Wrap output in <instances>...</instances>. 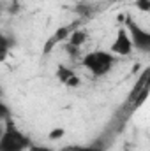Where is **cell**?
<instances>
[{
    "instance_id": "cell-1",
    "label": "cell",
    "mask_w": 150,
    "mask_h": 151,
    "mask_svg": "<svg viewBox=\"0 0 150 151\" xmlns=\"http://www.w3.org/2000/svg\"><path fill=\"white\" fill-rule=\"evenodd\" d=\"M32 139L18 128V125L7 118L4 121V134L0 137V151H27Z\"/></svg>"
},
{
    "instance_id": "cell-2",
    "label": "cell",
    "mask_w": 150,
    "mask_h": 151,
    "mask_svg": "<svg viewBox=\"0 0 150 151\" xmlns=\"http://www.w3.org/2000/svg\"><path fill=\"white\" fill-rule=\"evenodd\" d=\"M115 55L110 51H103V49H95L87 53L81 58V65L95 77H103V76L110 74L111 69L115 67Z\"/></svg>"
},
{
    "instance_id": "cell-3",
    "label": "cell",
    "mask_w": 150,
    "mask_h": 151,
    "mask_svg": "<svg viewBox=\"0 0 150 151\" xmlns=\"http://www.w3.org/2000/svg\"><path fill=\"white\" fill-rule=\"evenodd\" d=\"M129 37H131V42H133V47L138 49V51H143L147 53L150 51V32L141 28L140 25H136L133 19H127V27H125Z\"/></svg>"
},
{
    "instance_id": "cell-4",
    "label": "cell",
    "mask_w": 150,
    "mask_h": 151,
    "mask_svg": "<svg viewBox=\"0 0 150 151\" xmlns=\"http://www.w3.org/2000/svg\"><path fill=\"white\" fill-rule=\"evenodd\" d=\"M134 51L133 47V42H131V37L127 34V30L122 27L117 30V35L111 42V47H110V53L111 55H117V56H129L131 53Z\"/></svg>"
},
{
    "instance_id": "cell-5",
    "label": "cell",
    "mask_w": 150,
    "mask_h": 151,
    "mask_svg": "<svg viewBox=\"0 0 150 151\" xmlns=\"http://www.w3.org/2000/svg\"><path fill=\"white\" fill-rule=\"evenodd\" d=\"M57 79L64 84V86H67V88H78L79 84H81V79H79V76H76V72L71 69V67H67V65H64V63H60L58 67H57Z\"/></svg>"
},
{
    "instance_id": "cell-6",
    "label": "cell",
    "mask_w": 150,
    "mask_h": 151,
    "mask_svg": "<svg viewBox=\"0 0 150 151\" xmlns=\"http://www.w3.org/2000/svg\"><path fill=\"white\" fill-rule=\"evenodd\" d=\"M14 39L11 37V35H5L4 32H0V62H5L7 60V56H9V53H11V49L14 47Z\"/></svg>"
},
{
    "instance_id": "cell-7",
    "label": "cell",
    "mask_w": 150,
    "mask_h": 151,
    "mask_svg": "<svg viewBox=\"0 0 150 151\" xmlns=\"http://www.w3.org/2000/svg\"><path fill=\"white\" fill-rule=\"evenodd\" d=\"M62 151H106V146L95 141L90 144H71V146H66Z\"/></svg>"
},
{
    "instance_id": "cell-8",
    "label": "cell",
    "mask_w": 150,
    "mask_h": 151,
    "mask_svg": "<svg viewBox=\"0 0 150 151\" xmlns=\"http://www.w3.org/2000/svg\"><path fill=\"white\" fill-rule=\"evenodd\" d=\"M87 42V32L85 30H74L69 37V46L73 47H81Z\"/></svg>"
},
{
    "instance_id": "cell-9",
    "label": "cell",
    "mask_w": 150,
    "mask_h": 151,
    "mask_svg": "<svg viewBox=\"0 0 150 151\" xmlns=\"http://www.w3.org/2000/svg\"><path fill=\"white\" fill-rule=\"evenodd\" d=\"M64 135H66V128H62V127H57V128H53V130L48 134L50 141H60Z\"/></svg>"
},
{
    "instance_id": "cell-10",
    "label": "cell",
    "mask_w": 150,
    "mask_h": 151,
    "mask_svg": "<svg viewBox=\"0 0 150 151\" xmlns=\"http://www.w3.org/2000/svg\"><path fill=\"white\" fill-rule=\"evenodd\" d=\"M7 118H11V109H9V106L2 100V95H0V121H5Z\"/></svg>"
},
{
    "instance_id": "cell-11",
    "label": "cell",
    "mask_w": 150,
    "mask_h": 151,
    "mask_svg": "<svg viewBox=\"0 0 150 151\" xmlns=\"http://www.w3.org/2000/svg\"><path fill=\"white\" fill-rule=\"evenodd\" d=\"M134 5H136V9H140L141 12H149L150 11V0H136Z\"/></svg>"
},
{
    "instance_id": "cell-12",
    "label": "cell",
    "mask_w": 150,
    "mask_h": 151,
    "mask_svg": "<svg viewBox=\"0 0 150 151\" xmlns=\"http://www.w3.org/2000/svg\"><path fill=\"white\" fill-rule=\"evenodd\" d=\"M27 151H55V150H53L51 146H46V144H34V142H32Z\"/></svg>"
},
{
    "instance_id": "cell-13",
    "label": "cell",
    "mask_w": 150,
    "mask_h": 151,
    "mask_svg": "<svg viewBox=\"0 0 150 151\" xmlns=\"http://www.w3.org/2000/svg\"><path fill=\"white\" fill-rule=\"evenodd\" d=\"M2 134H4V121H0V137H2Z\"/></svg>"
}]
</instances>
